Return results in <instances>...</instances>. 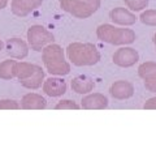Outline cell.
Listing matches in <instances>:
<instances>
[{"mask_svg": "<svg viewBox=\"0 0 156 141\" xmlns=\"http://www.w3.org/2000/svg\"><path fill=\"white\" fill-rule=\"evenodd\" d=\"M66 55L77 67H91L100 60V52L92 43L73 42L66 48Z\"/></svg>", "mask_w": 156, "mask_h": 141, "instance_id": "obj_1", "label": "cell"}, {"mask_svg": "<svg viewBox=\"0 0 156 141\" xmlns=\"http://www.w3.org/2000/svg\"><path fill=\"white\" fill-rule=\"evenodd\" d=\"M42 60L46 69L53 76H65L70 72V64L65 60L64 51L58 45L50 43L42 50Z\"/></svg>", "mask_w": 156, "mask_h": 141, "instance_id": "obj_2", "label": "cell"}, {"mask_svg": "<svg viewBox=\"0 0 156 141\" xmlns=\"http://www.w3.org/2000/svg\"><path fill=\"white\" fill-rule=\"evenodd\" d=\"M14 77L26 89H39L44 81V71L42 67L26 61H16Z\"/></svg>", "mask_w": 156, "mask_h": 141, "instance_id": "obj_3", "label": "cell"}, {"mask_svg": "<svg viewBox=\"0 0 156 141\" xmlns=\"http://www.w3.org/2000/svg\"><path fill=\"white\" fill-rule=\"evenodd\" d=\"M96 37L101 42L115 46L130 45L135 41L134 30L128 28H116L115 25H109V24H103V25L98 26Z\"/></svg>", "mask_w": 156, "mask_h": 141, "instance_id": "obj_4", "label": "cell"}, {"mask_svg": "<svg viewBox=\"0 0 156 141\" xmlns=\"http://www.w3.org/2000/svg\"><path fill=\"white\" fill-rule=\"evenodd\" d=\"M60 7L73 17L85 20L100 8V0H60Z\"/></svg>", "mask_w": 156, "mask_h": 141, "instance_id": "obj_5", "label": "cell"}, {"mask_svg": "<svg viewBox=\"0 0 156 141\" xmlns=\"http://www.w3.org/2000/svg\"><path fill=\"white\" fill-rule=\"evenodd\" d=\"M55 41L53 34L42 25H33L27 30V43L34 51H42L47 45Z\"/></svg>", "mask_w": 156, "mask_h": 141, "instance_id": "obj_6", "label": "cell"}, {"mask_svg": "<svg viewBox=\"0 0 156 141\" xmlns=\"http://www.w3.org/2000/svg\"><path fill=\"white\" fill-rule=\"evenodd\" d=\"M7 54L16 60H22L29 55V43L21 38H9L4 43Z\"/></svg>", "mask_w": 156, "mask_h": 141, "instance_id": "obj_7", "label": "cell"}, {"mask_svg": "<svg viewBox=\"0 0 156 141\" xmlns=\"http://www.w3.org/2000/svg\"><path fill=\"white\" fill-rule=\"evenodd\" d=\"M138 75L143 80V85L148 91L156 93V63L146 61L138 68Z\"/></svg>", "mask_w": 156, "mask_h": 141, "instance_id": "obj_8", "label": "cell"}, {"mask_svg": "<svg viewBox=\"0 0 156 141\" xmlns=\"http://www.w3.org/2000/svg\"><path fill=\"white\" fill-rule=\"evenodd\" d=\"M139 60V54L131 47H121L113 54V63L119 67H133Z\"/></svg>", "mask_w": 156, "mask_h": 141, "instance_id": "obj_9", "label": "cell"}, {"mask_svg": "<svg viewBox=\"0 0 156 141\" xmlns=\"http://www.w3.org/2000/svg\"><path fill=\"white\" fill-rule=\"evenodd\" d=\"M43 0H12V13L17 17H26L42 6Z\"/></svg>", "mask_w": 156, "mask_h": 141, "instance_id": "obj_10", "label": "cell"}, {"mask_svg": "<svg viewBox=\"0 0 156 141\" xmlns=\"http://www.w3.org/2000/svg\"><path fill=\"white\" fill-rule=\"evenodd\" d=\"M81 102V107L85 110H103L108 107V98L101 93H87Z\"/></svg>", "mask_w": 156, "mask_h": 141, "instance_id": "obj_11", "label": "cell"}, {"mask_svg": "<svg viewBox=\"0 0 156 141\" xmlns=\"http://www.w3.org/2000/svg\"><path fill=\"white\" fill-rule=\"evenodd\" d=\"M109 18L113 24H117V25H121V26H131L136 22L135 14L122 7H117L115 9H112L109 12Z\"/></svg>", "mask_w": 156, "mask_h": 141, "instance_id": "obj_12", "label": "cell"}, {"mask_svg": "<svg viewBox=\"0 0 156 141\" xmlns=\"http://www.w3.org/2000/svg\"><path fill=\"white\" fill-rule=\"evenodd\" d=\"M109 93L116 99H128L134 94V85L130 81L119 80L111 85Z\"/></svg>", "mask_w": 156, "mask_h": 141, "instance_id": "obj_13", "label": "cell"}, {"mask_svg": "<svg viewBox=\"0 0 156 141\" xmlns=\"http://www.w3.org/2000/svg\"><path fill=\"white\" fill-rule=\"evenodd\" d=\"M43 91L50 97H61L66 93V82L60 77H50L43 81Z\"/></svg>", "mask_w": 156, "mask_h": 141, "instance_id": "obj_14", "label": "cell"}, {"mask_svg": "<svg viewBox=\"0 0 156 141\" xmlns=\"http://www.w3.org/2000/svg\"><path fill=\"white\" fill-rule=\"evenodd\" d=\"M20 107L23 110H43L47 107V101L41 94L27 93L22 97Z\"/></svg>", "mask_w": 156, "mask_h": 141, "instance_id": "obj_15", "label": "cell"}, {"mask_svg": "<svg viewBox=\"0 0 156 141\" xmlns=\"http://www.w3.org/2000/svg\"><path fill=\"white\" fill-rule=\"evenodd\" d=\"M95 87L94 80L89 76H77L72 80V89L78 94H87Z\"/></svg>", "mask_w": 156, "mask_h": 141, "instance_id": "obj_16", "label": "cell"}, {"mask_svg": "<svg viewBox=\"0 0 156 141\" xmlns=\"http://www.w3.org/2000/svg\"><path fill=\"white\" fill-rule=\"evenodd\" d=\"M14 64H16V60H13L12 58L0 63V79L7 81L12 80L14 77Z\"/></svg>", "mask_w": 156, "mask_h": 141, "instance_id": "obj_17", "label": "cell"}, {"mask_svg": "<svg viewBox=\"0 0 156 141\" xmlns=\"http://www.w3.org/2000/svg\"><path fill=\"white\" fill-rule=\"evenodd\" d=\"M139 20L144 25L156 26V11L155 9H147V11L142 12V14L139 16Z\"/></svg>", "mask_w": 156, "mask_h": 141, "instance_id": "obj_18", "label": "cell"}, {"mask_svg": "<svg viewBox=\"0 0 156 141\" xmlns=\"http://www.w3.org/2000/svg\"><path fill=\"white\" fill-rule=\"evenodd\" d=\"M124 2H125L126 6H128L129 9L138 12V11H142V9H144L148 6L150 0H124Z\"/></svg>", "mask_w": 156, "mask_h": 141, "instance_id": "obj_19", "label": "cell"}, {"mask_svg": "<svg viewBox=\"0 0 156 141\" xmlns=\"http://www.w3.org/2000/svg\"><path fill=\"white\" fill-rule=\"evenodd\" d=\"M81 106L77 105L74 101H70V99H64V101H60L56 105V110H78Z\"/></svg>", "mask_w": 156, "mask_h": 141, "instance_id": "obj_20", "label": "cell"}, {"mask_svg": "<svg viewBox=\"0 0 156 141\" xmlns=\"http://www.w3.org/2000/svg\"><path fill=\"white\" fill-rule=\"evenodd\" d=\"M20 105L14 99H2L0 101V110H18Z\"/></svg>", "mask_w": 156, "mask_h": 141, "instance_id": "obj_21", "label": "cell"}, {"mask_svg": "<svg viewBox=\"0 0 156 141\" xmlns=\"http://www.w3.org/2000/svg\"><path fill=\"white\" fill-rule=\"evenodd\" d=\"M143 109L144 110H156V97L154 98H150L146 103L143 105Z\"/></svg>", "mask_w": 156, "mask_h": 141, "instance_id": "obj_22", "label": "cell"}, {"mask_svg": "<svg viewBox=\"0 0 156 141\" xmlns=\"http://www.w3.org/2000/svg\"><path fill=\"white\" fill-rule=\"evenodd\" d=\"M8 2H9V0H0V11H2V9H4V8L7 7Z\"/></svg>", "mask_w": 156, "mask_h": 141, "instance_id": "obj_23", "label": "cell"}, {"mask_svg": "<svg viewBox=\"0 0 156 141\" xmlns=\"http://www.w3.org/2000/svg\"><path fill=\"white\" fill-rule=\"evenodd\" d=\"M3 47H4V43H3V41H2V39H0V51L3 50Z\"/></svg>", "mask_w": 156, "mask_h": 141, "instance_id": "obj_24", "label": "cell"}, {"mask_svg": "<svg viewBox=\"0 0 156 141\" xmlns=\"http://www.w3.org/2000/svg\"><path fill=\"white\" fill-rule=\"evenodd\" d=\"M154 45H155V48H156V33H155V35H154Z\"/></svg>", "mask_w": 156, "mask_h": 141, "instance_id": "obj_25", "label": "cell"}]
</instances>
